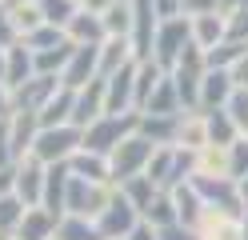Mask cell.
<instances>
[{"mask_svg":"<svg viewBox=\"0 0 248 240\" xmlns=\"http://www.w3.org/2000/svg\"><path fill=\"white\" fill-rule=\"evenodd\" d=\"M76 4H80L84 12H96V16H104L108 8H112V4H116V0H76Z\"/></svg>","mask_w":248,"mask_h":240,"instance_id":"47","label":"cell"},{"mask_svg":"<svg viewBox=\"0 0 248 240\" xmlns=\"http://www.w3.org/2000/svg\"><path fill=\"white\" fill-rule=\"evenodd\" d=\"M204 112V108H200ZM208 116V144H236L244 132L236 128V120L228 116V108H212V112H204Z\"/></svg>","mask_w":248,"mask_h":240,"instance_id":"29","label":"cell"},{"mask_svg":"<svg viewBox=\"0 0 248 240\" xmlns=\"http://www.w3.org/2000/svg\"><path fill=\"white\" fill-rule=\"evenodd\" d=\"M232 144H204L196 148V176H232Z\"/></svg>","mask_w":248,"mask_h":240,"instance_id":"22","label":"cell"},{"mask_svg":"<svg viewBox=\"0 0 248 240\" xmlns=\"http://www.w3.org/2000/svg\"><path fill=\"white\" fill-rule=\"evenodd\" d=\"M224 108H228V116L236 120V128L248 136V88H236V92H232V100H228Z\"/></svg>","mask_w":248,"mask_h":240,"instance_id":"39","label":"cell"},{"mask_svg":"<svg viewBox=\"0 0 248 240\" xmlns=\"http://www.w3.org/2000/svg\"><path fill=\"white\" fill-rule=\"evenodd\" d=\"M8 20L16 36H28L44 24V12H40V0H20V4H8Z\"/></svg>","mask_w":248,"mask_h":240,"instance_id":"28","label":"cell"},{"mask_svg":"<svg viewBox=\"0 0 248 240\" xmlns=\"http://www.w3.org/2000/svg\"><path fill=\"white\" fill-rule=\"evenodd\" d=\"M72 100H76V88L60 84V92L40 108V124H44V128H52V124H72Z\"/></svg>","mask_w":248,"mask_h":240,"instance_id":"27","label":"cell"},{"mask_svg":"<svg viewBox=\"0 0 248 240\" xmlns=\"http://www.w3.org/2000/svg\"><path fill=\"white\" fill-rule=\"evenodd\" d=\"M164 72H168V68H160L156 60H140V64H136V112L144 108V100L152 96V88L160 84Z\"/></svg>","mask_w":248,"mask_h":240,"instance_id":"33","label":"cell"},{"mask_svg":"<svg viewBox=\"0 0 248 240\" xmlns=\"http://www.w3.org/2000/svg\"><path fill=\"white\" fill-rule=\"evenodd\" d=\"M140 112H156V116H176V112H184V100H180V88H176L172 72L160 76V84L152 88V96L144 100Z\"/></svg>","mask_w":248,"mask_h":240,"instance_id":"18","label":"cell"},{"mask_svg":"<svg viewBox=\"0 0 248 240\" xmlns=\"http://www.w3.org/2000/svg\"><path fill=\"white\" fill-rule=\"evenodd\" d=\"M148 4L156 8L160 20H168V16H184V12H180V0H148Z\"/></svg>","mask_w":248,"mask_h":240,"instance_id":"44","label":"cell"},{"mask_svg":"<svg viewBox=\"0 0 248 240\" xmlns=\"http://www.w3.org/2000/svg\"><path fill=\"white\" fill-rule=\"evenodd\" d=\"M56 240H104L100 228H96V220H88V216H60L56 224Z\"/></svg>","mask_w":248,"mask_h":240,"instance_id":"32","label":"cell"},{"mask_svg":"<svg viewBox=\"0 0 248 240\" xmlns=\"http://www.w3.org/2000/svg\"><path fill=\"white\" fill-rule=\"evenodd\" d=\"M244 52H248L244 40H220L216 48H208L204 56H208V68H232V64H236Z\"/></svg>","mask_w":248,"mask_h":240,"instance_id":"35","label":"cell"},{"mask_svg":"<svg viewBox=\"0 0 248 240\" xmlns=\"http://www.w3.org/2000/svg\"><path fill=\"white\" fill-rule=\"evenodd\" d=\"M40 12H44V20L56 24V28H64L76 12H80V4L76 0H40Z\"/></svg>","mask_w":248,"mask_h":240,"instance_id":"37","label":"cell"},{"mask_svg":"<svg viewBox=\"0 0 248 240\" xmlns=\"http://www.w3.org/2000/svg\"><path fill=\"white\" fill-rule=\"evenodd\" d=\"M156 236L160 240H200V232L196 228H188V224H164V228H156Z\"/></svg>","mask_w":248,"mask_h":240,"instance_id":"42","label":"cell"},{"mask_svg":"<svg viewBox=\"0 0 248 240\" xmlns=\"http://www.w3.org/2000/svg\"><path fill=\"white\" fill-rule=\"evenodd\" d=\"M32 52H36V72H44V76H64L68 60H72V52H76V44H72V40H60V44H52V48H32Z\"/></svg>","mask_w":248,"mask_h":240,"instance_id":"25","label":"cell"},{"mask_svg":"<svg viewBox=\"0 0 248 240\" xmlns=\"http://www.w3.org/2000/svg\"><path fill=\"white\" fill-rule=\"evenodd\" d=\"M236 92V80H232V68H208L204 84H200V108L212 112V108H224Z\"/></svg>","mask_w":248,"mask_h":240,"instance_id":"14","label":"cell"},{"mask_svg":"<svg viewBox=\"0 0 248 240\" xmlns=\"http://www.w3.org/2000/svg\"><path fill=\"white\" fill-rule=\"evenodd\" d=\"M16 40H24L28 48H52V44H60V40H68V32L44 20V24L36 28V32H28V36H16Z\"/></svg>","mask_w":248,"mask_h":240,"instance_id":"38","label":"cell"},{"mask_svg":"<svg viewBox=\"0 0 248 240\" xmlns=\"http://www.w3.org/2000/svg\"><path fill=\"white\" fill-rule=\"evenodd\" d=\"M16 156H12V132H8V116H0V168H12Z\"/></svg>","mask_w":248,"mask_h":240,"instance_id":"41","label":"cell"},{"mask_svg":"<svg viewBox=\"0 0 248 240\" xmlns=\"http://www.w3.org/2000/svg\"><path fill=\"white\" fill-rule=\"evenodd\" d=\"M44 176H48V164L36 156H24L16 160V184H12V192L28 204V208H36L44 200Z\"/></svg>","mask_w":248,"mask_h":240,"instance_id":"10","label":"cell"},{"mask_svg":"<svg viewBox=\"0 0 248 240\" xmlns=\"http://www.w3.org/2000/svg\"><path fill=\"white\" fill-rule=\"evenodd\" d=\"M108 112V88H104V76L88 80L84 88H76V100H72V124L76 128H88L92 120H100Z\"/></svg>","mask_w":248,"mask_h":240,"instance_id":"8","label":"cell"},{"mask_svg":"<svg viewBox=\"0 0 248 240\" xmlns=\"http://www.w3.org/2000/svg\"><path fill=\"white\" fill-rule=\"evenodd\" d=\"M4 4H20V0H4Z\"/></svg>","mask_w":248,"mask_h":240,"instance_id":"53","label":"cell"},{"mask_svg":"<svg viewBox=\"0 0 248 240\" xmlns=\"http://www.w3.org/2000/svg\"><path fill=\"white\" fill-rule=\"evenodd\" d=\"M176 128H180V112L176 116H156V112H140V128L136 132L148 136L152 144H176Z\"/></svg>","mask_w":248,"mask_h":240,"instance_id":"24","label":"cell"},{"mask_svg":"<svg viewBox=\"0 0 248 240\" xmlns=\"http://www.w3.org/2000/svg\"><path fill=\"white\" fill-rule=\"evenodd\" d=\"M232 80H236V88H248V52L232 64Z\"/></svg>","mask_w":248,"mask_h":240,"instance_id":"46","label":"cell"},{"mask_svg":"<svg viewBox=\"0 0 248 240\" xmlns=\"http://www.w3.org/2000/svg\"><path fill=\"white\" fill-rule=\"evenodd\" d=\"M160 144H152L148 136H140V132H132L128 140H120L116 148H112V156H108V168H112V184L120 188L124 180H132V176H144V168H148V160H152V152H156Z\"/></svg>","mask_w":248,"mask_h":240,"instance_id":"2","label":"cell"},{"mask_svg":"<svg viewBox=\"0 0 248 240\" xmlns=\"http://www.w3.org/2000/svg\"><path fill=\"white\" fill-rule=\"evenodd\" d=\"M32 76H36V52L24 40H12L8 44V68H4L8 88H20L24 80H32Z\"/></svg>","mask_w":248,"mask_h":240,"instance_id":"17","label":"cell"},{"mask_svg":"<svg viewBox=\"0 0 248 240\" xmlns=\"http://www.w3.org/2000/svg\"><path fill=\"white\" fill-rule=\"evenodd\" d=\"M176 144H180V148H204V144H208V116L200 108H184L180 112Z\"/></svg>","mask_w":248,"mask_h":240,"instance_id":"20","label":"cell"},{"mask_svg":"<svg viewBox=\"0 0 248 240\" xmlns=\"http://www.w3.org/2000/svg\"><path fill=\"white\" fill-rule=\"evenodd\" d=\"M172 200H176L180 224H188V228L200 232V224H204V216H208V204H204V196L192 188V180H188V184H176V188H172Z\"/></svg>","mask_w":248,"mask_h":240,"instance_id":"15","label":"cell"},{"mask_svg":"<svg viewBox=\"0 0 248 240\" xmlns=\"http://www.w3.org/2000/svg\"><path fill=\"white\" fill-rule=\"evenodd\" d=\"M0 240H4V236H0Z\"/></svg>","mask_w":248,"mask_h":240,"instance_id":"54","label":"cell"},{"mask_svg":"<svg viewBox=\"0 0 248 240\" xmlns=\"http://www.w3.org/2000/svg\"><path fill=\"white\" fill-rule=\"evenodd\" d=\"M188 44H192V20L188 16H168V20H160V28H156L152 60H156L160 68H172V64L184 56Z\"/></svg>","mask_w":248,"mask_h":240,"instance_id":"5","label":"cell"},{"mask_svg":"<svg viewBox=\"0 0 248 240\" xmlns=\"http://www.w3.org/2000/svg\"><path fill=\"white\" fill-rule=\"evenodd\" d=\"M244 0H220V12H232V8H240Z\"/></svg>","mask_w":248,"mask_h":240,"instance_id":"50","label":"cell"},{"mask_svg":"<svg viewBox=\"0 0 248 240\" xmlns=\"http://www.w3.org/2000/svg\"><path fill=\"white\" fill-rule=\"evenodd\" d=\"M120 192L136 204V212L144 216L148 208H152V200H156L164 188H156V184H152V176H132V180H124V184H120Z\"/></svg>","mask_w":248,"mask_h":240,"instance_id":"30","label":"cell"},{"mask_svg":"<svg viewBox=\"0 0 248 240\" xmlns=\"http://www.w3.org/2000/svg\"><path fill=\"white\" fill-rule=\"evenodd\" d=\"M60 84H64L60 76H44V72H36L32 80H24L20 88H12V112H16V108H24V112H40V108L60 92Z\"/></svg>","mask_w":248,"mask_h":240,"instance_id":"9","label":"cell"},{"mask_svg":"<svg viewBox=\"0 0 248 240\" xmlns=\"http://www.w3.org/2000/svg\"><path fill=\"white\" fill-rule=\"evenodd\" d=\"M240 240H248V208H244V216H240Z\"/></svg>","mask_w":248,"mask_h":240,"instance_id":"51","label":"cell"},{"mask_svg":"<svg viewBox=\"0 0 248 240\" xmlns=\"http://www.w3.org/2000/svg\"><path fill=\"white\" fill-rule=\"evenodd\" d=\"M40 112H24V108H16L8 116V132H12V156L16 160H24V156H32V144H36V136H40Z\"/></svg>","mask_w":248,"mask_h":240,"instance_id":"13","label":"cell"},{"mask_svg":"<svg viewBox=\"0 0 248 240\" xmlns=\"http://www.w3.org/2000/svg\"><path fill=\"white\" fill-rule=\"evenodd\" d=\"M16 32H12V20H8V4L0 0V44H12Z\"/></svg>","mask_w":248,"mask_h":240,"instance_id":"45","label":"cell"},{"mask_svg":"<svg viewBox=\"0 0 248 240\" xmlns=\"http://www.w3.org/2000/svg\"><path fill=\"white\" fill-rule=\"evenodd\" d=\"M136 52H132V40L128 36H104L100 40V76H112L120 72L124 64H132Z\"/></svg>","mask_w":248,"mask_h":240,"instance_id":"21","label":"cell"},{"mask_svg":"<svg viewBox=\"0 0 248 240\" xmlns=\"http://www.w3.org/2000/svg\"><path fill=\"white\" fill-rule=\"evenodd\" d=\"M156 28H160V16L148 0H132V52L136 60H152V44H156Z\"/></svg>","mask_w":248,"mask_h":240,"instance_id":"7","label":"cell"},{"mask_svg":"<svg viewBox=\"0 0 248 240\" xmlns=\"http://www.w3.org/2000/svg\"><path fill=\"white\" fill-rule=\"evenodd\" d=\"M144 220L152 224V228H164V224H176V200H172V192H160L156 200H152V208L144 212Z\"/></svg>","mask_w":248,"mask_h":240,"instance_id":"36","label":"cell"},{"mask_svg":"<svg viewBox=\"0 0 248 240\" xmlns=\"http://www.w3.org/2000/svg\"><path fill=\"white\" fill-rule=\"evenodd\" d=\"M56 224H60V216H52L44 204H36V208L24 212V220H20V228H16L12 240H56Z\"/></svg>","mask_w":248,"mask_h":240,"instance_id":"16","label":"cell"},{"mask_svg":"<svg viewBox=\"0 0 248 240\" xmlns=\"http://www.w3.org/2000/svg\"><path fill=\"white\" fill-rule=\"evenodd\" d=\"M68 168H72V176H84V180H104V184H112V168H108V156H100V152L80 148V152L68 160Z\"/></svg>","mask_w":248,"mask_h":240,"instance_id":"26","label":"cell"},{"mask_svg":"<svg viewBox=\"0 0 248 240\" xmlns=\"http://www.w3.org/2000/svg\"><path fill=\"white\" fill-rule=\"evenodd\" d=\"M240 184V196H244V204H248V176H244V180H236Z\"/></svg>","mask_w":248,"mask_h":240,"instance_id":"52","label":"cell"},{"mask_svg":"<svg viewBox=\"0 0 248 240\" xmlns=\"http://www.w3.org/2000/svg\"><path fill=\"white\" fill-rule=\"evenodd\" d=\"M24 212H28V204L16 196V192H4V196H0V236H4V240L16 236Z\"/></svg>","mask_w":248,"mask_h":240,"instance_id":"31","label":"cell"},{"mask_svg":"<svg viewBox=\"0 0 248 240\" xmlns=\"http://www.w3.org/2000/svg\"><path fill=\"white\" fill-rule=\"evenodd\" d=\"M100 20H104L108 36H128V32H132V0H116Z\"/></svg>","mask_w":248,"mask_h":240,"instance_id":"34","label":"cell"},{"mask_svg":"<svg viewBox=\"0 0 248 240\" xmlns=\"http://www.w3.org/2000/svg\"><path fill=\"white\" fill-rule=\"evenodd\" d=\"M228 152H232V180H244L248 176V136H240Z\"/></svg>","mask_w":248,"mask_h":240,"instance_id":"40","label":"cell"},{"mask_svg":"<svg viewBox=\"0 0 248 240\" xmlns=\"http://www.w3.org/2000/svg\"><path fill=\"white\" fill-rule=\"evenodd\" d=\"M136 64H124L120 72L104 76V88H108V112H136Z\"/></svg>","mask_w":248,"mask_h":240,"instance_id":"11","label":"cell"},{"mask_svg":"<svg viewBox=\"0 0 248 240\" xmlns=\"http://www.w3.org/2000/svg\"><path fill=\"white\" fill-rule=\"evenodd\" d=\"M188 20H192V44H200L204 52L216 48L228 32V12H204V16H188Z\"/></svg>","mask_w":248,"mask_h":240,"instance_id":"19","label":"cell"},{"mask_svg":"<svg viewBox=\"0 0 248 240\" xmlns=\"http://www.w3.org/2000/svg\"><path fill=\"white\" fill-rule=\"evenodd\" d=\"M96 76H100V44H76V52H72V60H68V68H64L60 80L68 88H84Z\"/></svg>","mask_w":248,"mask_h":240,"instance_id":"12","label":"cell"},{"mask_svg":"<svg viewBox=\"0 0 248 240\" xmlns=\"http://www.w3.org/2000/svg\"><path fill=\"white\" fill-rule=\"evenodd\" d=\"M184 16H204V12H220V0H180Z\"/></svg>","mask_w":248,"mask_h":240,"instance_id":"43","label":"cell"},{"mask_svg":"<svg viewBox=\"0 0 248 240\" xmlns=\"http://www.w3.org/2000/svg\"><path fill=\"white\" fill-rule=\"evenodd\" d=\"M112 192L116 184H104V180H84V176H72L68 180V204H64V216H88V220H96L108 200H112Z\"/></svg>","mask_w":248,"mask_h":240,"instance_id":"4","label":"cell"},{"mask_svg":"<svg viewBox=\"0 0 248 240\" xmlns=\"http://www.w3.org/2000/svg\"><path fill=\"white\" fill-rule=\"evenodd\" d=\"M64 32H68L72 44H100V40L108 36V32H104V20H100L96 12H84V8L64 24Z\"/></svg>","mask_w":248,"mask_h":240,"instance_id":"23","label":"cell"},{"mask_svg":"<svg viewBox=\"0 0 248 240\" xmlns=\"http://www.w3.org/2000/svg\"><path fill=\"white\" fill-rule=\"evenodd\" d=\"M136 128H140V112H104L100 120H92L84 128V144H80V148L100 152V156H112V148L120 140H128Z\"/></svg>","mask_w":248,"mask_h":240,"instance_id":"1","label":"cell"},{"mask_svg":"<svg viewBox=\"0 0 248 240\" xmlns=\"http://www.w3.org/2000/svg\"><path fill=\"white\" fill-rule=\"evenodd\" d=\"M4 68H8V44H0V80H4ZM8 84V80H4Z\"/></svg>","mask_w":248,"mask_h":240,"instance_id":"49","label":"cell"},{"mask_svg":"<svg viewBox=\"0 0 248 240\" xmlns=\"http://www.w3.org/2000/svg\"><path fill=\"white\" fill-rule=\"evenodd\" d=\"M140 220H144V216L136 212V204L116 188L112 200H108V208L96 216V228H100L104 240H128V236L136 232V224H140Z\"/></svg>","mask_w":248,"mask_h":240,"instance_id":"6","label":"cell"},{"mask_svg":"<svg viewBox=\"0 0 248 240\" xmlns=\"http://www.w3.org/2000/svg\"><path fill=\"white\" fill-rule=\"evenodd\" d=\"M244 4H248V0H244Z\"/></svg>","mask_w":248,"mask_h":240,"instance_id":"55","label":"cell"},{"mask_svg":"<svg viewBox=\"0 0 248 240\" xmlns=\"http://www.w3.org/2000/svg\"><path fill=\"white\" fill-rule=\"evenodd\" d=\"M0 116H12V88L0 80Z\"/></svg>","mask_w":248,"mask_h":240,"instance_id":"48","label":"cell"},{"mask_svg":"<svg viewBox=\"0 0 248 240\" xmlns=\"http://www.w3.org/2000/svg\"><path fill=\"white\" fill-rule=\"evenodd\" d=\"M80 144H84V128L52 124V128H40V136L32 144V156L44 160V164H68V160L80 152Z\"/></svg>","mask_w":248,"mask_h":240,"instance_id":"3","label":"cell"}]
</instances>
